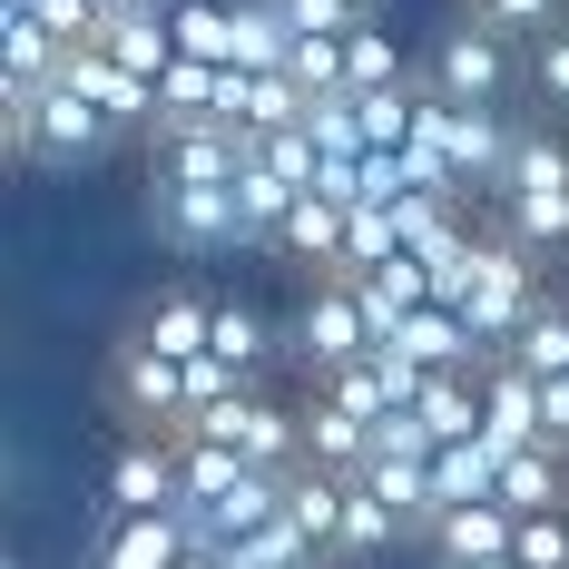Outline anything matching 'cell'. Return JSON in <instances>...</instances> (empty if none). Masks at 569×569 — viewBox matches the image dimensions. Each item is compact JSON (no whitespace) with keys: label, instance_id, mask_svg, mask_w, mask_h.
Here are the masks:
<instances>
[{"label":"cell","instance_id":"cell-24","mask_svg":"<svg viewBox=\"0 0 569 569\" xmlns=\"http://www.w3.org/2000/svg\"><path fill=\"white\" fill-rule=\"evenodd\" d=\"M501 197H569V138H560V128H520Z\"/></svg>","mask_w":569,"mask_h":569},{"label":"cell","instance_id":"cell-14","mask_svg":"<svg viewBox=\"0 0 569 569\" xmlns=\"http://www.w3.org/2000/svg\"><path fill=\"white\" fill-rule=\"evenodd\" d=\"M501 442L481 432V442H452V452H432V511H471V501H501Z\"/></svg>","mask_w":569,"mask_h":569},{"label":"cell","instance_id":"cell-15","mask_svg":"<svg viewBox=\"0 0 569 569\" xmlns=\"http://www.w3.org/2000/svg\"><path fill=\"white\" fill-rule=\"evenodd\" d=\"M295 412H305V461H315V471H335V481H363V461H373V432H363L353 412H335L325 393H305Z\"/></svg>","mask_w":569,"mask_h":569},{"label":"cell","instance_id":"cell-28","mask_svg":"<svg viewBox=\"0 0 569 569\" xmlns=\"http://www.w3.org/2000/svg\"><path fill=\"white\" fill-rule=\"evenodd\" d=\"M363 491H373V501H393V511L412 520V530H422V520H432V461L373 452V461H363Z\"/></svg>","mask_w":569,"mask_h":569},{"label":"cell","instance_id":"cell-9","mask_svg":"<svg viewBox=\"0 0 569 569\" xmlns=\"http://www.w3.org/2000/svg\"><path fill=\"white\" fill-rule=\"evenodd\" d=\"M187 511H158V520H109L99 511V540H89V569H187Z\"/></svg>","mask_w":569,"mask_h":569},{"label":"cell","instance_id":"cell-7","mask_svg":"<svg viewBox=\"0 0 569 569\" xmlns=\"http://www.w3.org/2000/svg\"><path fill=\"white\" fill-rule=\"evenodd\" d=\"M128 335L148 343V353H168V363H197V353H217V295L207 284H158Z\"/></svg>","mask_w":569,"mask_h":569},{"label":"cell","instance_id":"cell-3","mask_svg":"<svg viewBox=\"0 0 569 569\" xmlns=\"http://www.w3.org/2000/svg\"><path fill=\"white\" fill-rule=\"evenodd\" d=\"M295 353H305L315 373H343V363L383 353L373 315H363V284H343V276H315V295L295 305Z\"/></svg>","mask_w":569,"mask_h":569},{"label":"cell","instance_id":"cell-25","mask_svg":"<svg viewBox=\"0 0 569 569\" xmlns=\"http://www.w3.org/2000/svg\"><path fill=\"white\" fill-rule=\"evenodd\" d=\"M402 540H412V520L353 481V491H343V550H335V560H383V550H402Z\"/></svg>","mask_w":569,"mask_h":569},{"label":"cell","instance_id":"cell-21","mask_svg":"<svg viewBox=\"0 0 569 569\" xmlns=\"http://www.w3.org/2000/svg\"><path fill=\"white\" fill-rule=\"evenodd\" d=\"M99 50L118 69H138V79H168L177 69V20H148V10H118L109 30H99Z\"/></svg>","mask_w":569,"mask_h":569},{"label":"cell","instance_id":"cell-20","mask_svg":"<svg viewBox=\"0 0 569 569\" xmlns=\"http://www.w3.org/2000/svg\"><path fill=\"white\" fill-rule=\"evenodd\" d=\"M59 69H69V50H59L40 20H0V89L40 99V89H59Z\"/></svg>","mask_w":569,"mask_h":569},{"label":"cell","instance_id":"cell-2","mask_svg":"<svg viewBox=\"0 0 569 569\" xmlns=\"http://www.w3.org/2000/svg\"><path fill=\"white\" fill-rule=\"evenodd\" d=\"M99 393H109L118 432H148V442H177L187 432V363H168V353H148L138 335L109 343V363H99Z\"/></svg>","mask_w":569,"mask_h":569},{"label":"cell","instance_id":"cell-31","mask_svg":"<svg viewBox=\"0 0 569 569\" xmlns=\"http://www.w3.org/2000/svg\"><path fill=\"white\" fill-rule=\"evenodd\" d=\"M217 79H227V69H207V59H177L168 79H158L168 118H217Z\"/></svg>","mask_w":569,"mask_h":569},{"label":"cell","instance_id":"cell-1","mask_svg":"<svg viewBox=\"0 0 569 569\" xmlns=\"http://www.w3.org/2000/svg\"><path fill=\"white\" fill-rule=\"evenodd\" d=\"M540 305H550V284H540V256H530V246H511V236L481 217V246H471V276H461L452 315L481 335V353L501 363V353H511V335L540 315Z\"/></svg>","mask_w":569,"mask_h":569},{"label":"cell","instance_id":"cell-5","mask_svg":"<svg viewBox=\"0 0 569 569\" xmlns=\"http://www.w3.org/2000/svg\"><path fill=\"white\" fill-rule=\"evenodd\" d=\"M452 109H501V89H511V40L501 30H481L471 10H461L452 30L432 40V69H422Z\"/></svg>","mask_w":569,"mask_h":569},{"label":"cell","instance_id":"cell-17","mask_svg":"<svg viewBox=\"0 0 569 569\" xmlns=\"http://www.w3.org/2000/svg\"><path fill=\"white\" fill-rule=\"evenodd\" d=\"M343 491H353V481L315 471V461H295V471H284V520H295V530H305V540H315L325 560L343 550Z\"/></svg>","mask_w":569,"mask_h":569},{"label":"cell","instance_id":"cell-18","mask_svg":"<svg viewBox=\"0 0 569 569\" xmlns=\"http://www.w3.org/2000/svg\"><path fill=\"white\" fill-rule=\"evenodd\" d=\"M422 69L402 59V40L383 20H363V30H343V99H373V89H412Z\"/></svg>","mask_w":569,"mask_h":569},{"label":"cell","instance_id":"cell-32","mask_svg":"<svg viewBox=\"0 0 569 569\" xmlns=\"http://www.w3.org/2000/svg\"><path fill=\"white\" fill-rule=\"evenodd\" d=\"M284 79H295L305 99H343V40H295Z\"/></svg>","mask_w":569,"mask_h":569},{"label":"cell","instance_id":"cell-37","mask_svg":"<svg viewBox=\"0 0 569 569\" xmlns=\"http://www.w3.org/2000/svg\"><path fill=\"white\" fill-rule=\"evenodd\" d=\"M187 569H227V560H187Z\"/></svg>","mask_w":569,"mask_h":569},{"label":"cell","instance_id":"cell-13","mask_svg":"<svg viewBox=\"0 0 569 569\" xmlns=\"http://www.w3.org/2000/svg\"><path fill=\"white\" fill-rule=\"evenodd\" d=\"M501 511H511V520L569 511V452H560V442H530V452L501 461Z\"/></svg>","mask_w":569,"mask_h":569},{"label":"cell","instance_id":"cell-22","mask_svg":"<svg viewBox=\"0 0 569 569\" xmlns=\"http://www.w3.org/2000/svg\"><path fill=\"white\" fill-rule=\"evenodd\" d=\"M491 442H501V452L550 442V432H540V383H530L520 363H491Z\"/></svg>","mask_w":569,"mask_h":569},{"label":"cell","instance_id":"cell-16","mask_svg":"<svg viewBox=\"0 0 569 569\" xmlns=\"http://www.w3.org/2000/svg\"><path fill=\"white\" fill-rule=\"evenodd\" d=\"M256 481V461L227 452V442H177V511H217Z\"/></svg>","mask_w":569,"mask_h":569},{"label":"cell","instance_id":"cell-34","mask_svg":"<svg viewBox=\"0 0 569 569\" xmlns=\"http://www.w3.org/2000/svg\"><path fill=\"white\" fill-rule=\"evenodd\" d=\"M530 89H540L550 109H569V30H540V40H530Z\"/></svg>","mask_w":569,"mask_h":569},{"label":"cell","instance_id":"cell-29","mask_svg":"<svg viewBox=\"0 0 569 569\" xmlns=\"http://www.w3.org/2000/svg\"><path fill=\"white\" fill-rule=\"evenodd\" d=\"M177 59L236 69V0H187V10H177Z\"/></svg>","mask_w":569,"mask_h":569},{"label":"cell","instance_id":"cell-38","mask_svg":"<svg viewBox=\"0 0 569 569\" xmlns=\"http://www.w3.org/2000/svg\"><path fill=\"white\" fill-rule=\"evenodd\" d=\"M481 569H520V560H481Z\"/></svg>","mask_w":569,"mask_h":569},{"label":"cell","instance_id":"cell-11","mask_svg":"<svg viewBox=\"0 0 569 569\" xmlns=\"http://www.w3.org/2000/svg\"><path fill=\"white\" fill-rule=\"evenodd\" d=\"M422 540H432V560H442V569H481V560H511L520 520L501 511V501H471V511H432V520H422Z\"/></svg>","mask_w":569,"mask_h":569},{"label":"cell","instance_id":"cell-26","mask_svg":"<svg viewBox=\"0 0 569 569\" xmlns=\"http://www.w3.org/2000/svg\"><path fill=\"white\" fill-rule=\"evenodd\" d=\"M315 393L335 402V412H353L363 432H373L383 412H402V402H393V373H383V353H363V363H343V373H315Z\"/></svg>","mask_w":569,"mask_h":569},{"label":"cell","instance_id":"cell-6","mask_svg":"<svg viewBox=\"0 0 569 569\" xmlns=\"http://www.w3.org/2000/svg\"><path fill=\"white\" fill-rule=\"evenodd\" d=\"M99 511H109V520H158V511H177V442L118 432V452L99 461Z\"/></svg>","mask_w":569,"mask_h":569},{"label":"cell","instance_id":"cell-10","mask_svg":"<svg viewBox=\"0 0 569 569\" xmlns=\"http://www.w3.org/2000/svg\"><path fill=\"white\" fill-rule=\"evenodd\" d=\"M383 353H393V363H412V373H481V363H491V353H481V335L461 325L452 305H422V315H412Z\"/></svg>","mask_w":569,"mask_h":569},{"label":"cell","instance_id":"cell-27","mask_svg":"<svg viewBox=\"0 0 569 569\" xmlns=\"http://www.w3.org/2000/svg\"><path fill=\"white\" fill-rule=\"evenodd\" d=\"M266 353H276V325H266V305H246V295H217V363H236L246 383L266 373Z\"/></svg>","mask_w":569,"mask_h":569},{"label":"cell","instance_id":"cell-30","mask_svg":"<svg viewBox=\"0 0 569 569\" xmlns=\"http://www.w3.org/2000/svg\"><path fill=\"white\" fill-rule=\"evenodd\" d=\"M227 569H325V550H315L295 520H266V530H246L227 550Z\"/></svg>","mask_w":569,"mask_h":569},{"label":"cell","instance_id":"cell-33","mask_svg":"<svg viewBox=\"0 0 569 569\" xmlns=\"http://www.w3.org/2000/svg\"><path fill=\"white\" fill-rule=\"evenodd\" d=\"M511 560H520V569H569V511H540V520H520Z\"/></svg>","mask_w":569,"mask_h":569},{"label":"cell","instance_id":"cell-4","mask_svg":"<svg viewBox=\"0 0 569 569\" xmlns=\"http://www.w3.org/2000/svg\"><path fill=\"white\" fill-rule=\"evenodd\" d=\"M256 168V138L227 118H158V187H236Z\"/></svg>","mask_w":569,"mask_h":569},{"label":"cell","instance_id":"cell-19","mask_svg":"<svg viewBox=\"0 0 569 569\" xmlns=\"http://www.w3.org/2000/svg\"><path fill=\"white\" fill-rule=\"evenodd\" d=\"M343 236H353V207H335V197H305L295 217H284V256L295 266H315V276H343Z\"/></svg>","mask_w":569,"mask_h":569},{"label":"cell","instance_id":"cell-36","mask_svg":"<svg viewBox=\"0 0 569 569\" xmlns=\"http://www.w3.org/2000/svg\"><path fill=\"white\" fill-rule=\"evenodd\" d=\"M295 10V40H343V30H363V0H284Z\"/></svg>","mask_w":569,"mask_h":569},{"label":"cell","instance_id":"cell-23","mask_svg":"<svg viewBox=\"0 0 569 569\" xmlns=\"http://www.w3.org/2000/svg\"><path fill=\"white\" fill-rule=\"evenodd\" d=\"M501 363H520L530 383H560V373H569V295H550V305H540V315L520 325Z\"/></svg>","mask_w":569,"mask_h":569},{"label":"cell","instance_id":"cell-35","mask_svg":"<svg viewBox=\"0 0 569 569\" xmlns=\"http://www.w3.org/2000/svg\"><path fill=\"white\" fill-rule=\"evenodd\" d=\"M461 10H471V20H481V30H501V40H511V30H530V40H540V30H550V10H560V0H461Z\"/></svg>","mask_w":569,"mask_h":569},{"label":"cell","instance_id":"cell-8","mask_svg":"<svg viewBox=\"0 0 569 569\" xmlns=\"http://www.w3.org/2000/svg\"><path fill=\"white\" fill-rule=\"evenodd\" d=\"M158 236L177 256H197V246H256L236 187H158Z\"/></svg>","mask_w":569,"mask_h":569},{"label":"cell","instance_id":"cell-12","mask_svg":"<svg viewBox=\"0 0 569 569\" xmlns=\"http://www.w3.org/2000/svg\"><path fill=\"white\" fill-rule=\"evenodd\" d=\"M109 138L118 128L89 109L79 89H40V99H30V168H40V158H99Z\"/></svg>","mask_w":569,"mask_h":569}]
</instances>
